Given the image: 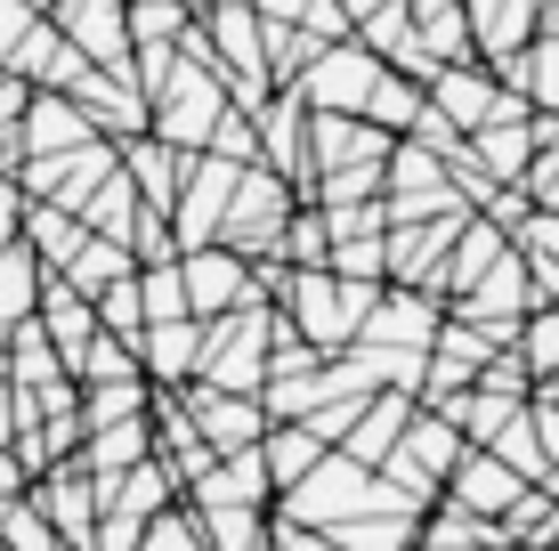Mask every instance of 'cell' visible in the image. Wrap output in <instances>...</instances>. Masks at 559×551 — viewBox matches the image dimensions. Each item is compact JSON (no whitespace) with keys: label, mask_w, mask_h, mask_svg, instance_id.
<instances>
[{"label":"cell","mask_w":559,"mask_h":551,"mask_svg":"<svg viewBox=\"0 0 559 551\" xmlns=\"http://www.w3.org/2000/svg\"><path fill=\"white\" fill-rule=\"evenodd\" d=\"M381 284H357V276H333V268H284V292H276V316L293 325L317 357H341L365 325Z\"/></svg>","instance_id":"1"},{"label":"cell","mask_w":559,"mask_h":551,"mask_svg":"<svg viewBox=\"0 0 559 551\" xmlns=\"http://www.w3.org/2000/svg\"><path fill=\"white\" fill-rule=\"evenodd\" d=\"M267 333H276V309H267V300H243V309H227V316H203L195 382L260 397V382H267Z\"/></svg>","instance_id":"2"},{"label":"cell","mask_w":559,"mask_h":551,"mask_svg":"<svg viewBox=\"0 0 559 551\" xmlns=\"http://www.w3.org/2000/svg\"><path fill=\"white\" fill-rule=\"evenodd\" d=\"M300 212V195H293V179H276L267 163H243L236 170V195H227V219H219V236L211 243H227V252H243V260H276V236H284V219Z\"/></svg>","instance_id":"3"},{"label":"cell","mask_w":559,"mask_h":551,"mask_svg":"<svg viewBox=\"0 0 559 551\" xmlns=\"http://www.w3.org/2000/svg\"><path fill=\"white\" fill-rule=\"evenodd\" d=\"M373 73H381V57L349 33V41H324V49L300 65L293 98H300L308 113H357V106H365V89H373Z\"/></svg>","instance_id":"4"},{"label":"cell","mask_w":559,"mask_h":551,"mask_svg":"<svg viewBox=\"0 0 559 551\" xmlns=\"http://www.w3.org/2000/svg\"><path fill=\"white\" fill-rule=\"evenodd\" d=\"M236 170H243V163L187 155V179H179V195H170V243H179V252H195V243L219 236L227 195H236Z\"/></svg>","instance_id":"5"},{"label":"cell","mask_w":559,"mask_h":551,"mask_svg":"<svg viewBox=\"0 0 559 551\" xmlns=\"http://www.w3.org/2000/svg\"><path fill=\"white\" fill-rule=\"evenodd\" d=\"M25 495L57 527V543H66V551H90V536H98V479H90L73 454H66V463H49V470H33Z\"/></svg>","instance_id":"6"},{"label":"cell","mask_w":559,"mask_h":551,"mask_svg":"<svg viewBox=\"0 0 559 551\" xmlns=\"http://www.w3.org/2000/svg\"><path fill=\"white\" fill-rule=\"evenodd\" d=\"M535 309V284H527V268H519V252H503L487 276L471 284V292H454L447 300V316H462V325H478V333H495L511 349V333H519V316Z\"/></svg>","instance_id":"7"},{"label":"cell","mask_w":559,"mask_h":551,"mask_svg":"<svg viewBox=\"0 0 559 551\" xmlns=\"http://www.w3.org/2000/svg\"><path fill=\"white\" fill-rule=\"evenodd\" d=\"M179 292H187V316H227L243 309L252 292V260L227 252V243H195V252H179Z\"/></svg>","instance_id":"8"},{"label":"cell","mask_w":559,"mask_h":551,"mask_svg":"<svg viewBox=\"0 0 559 551\" xmlns=\"http://www.w3.org/2000/svg\"><path fill=\"white\" fill-rule=\"evenodd\" d=\"M438 316H447L438 292H421V284H381L373 309H365V325H357V340L365 349H430Z\"/></svg>","instance_id":"9"},{"label":"cell","mask_w":559,"mask_h":551,"mask_svg":"<svg viewBox=\"0 0 559 551\" xmlns=\"http://www.w3.org/2000/svg\"><path fill=\"white\" fill-rule=\"evenodd\" d=\"M179 406H187V422L203 430V446H211V454H243V446H260V430H267L260 397H243V390L179 382Z\"/></svg>","instance_id":"10"},{"label":"cell","mask_w":559,"mask_h":551,"mask_svg":"<svg viewBox=\"0 0 559 551\" xmlns=\"http://www.w3.org/2000/svg\"><path fill=\"white\" fill-rule=\"evenodd\" d=\"M519 487H527V479H519L511 463H495L487 446H462V454H454V470L438 479V495H447L454 511H471V519H503Z\"/></svg>","instance_id":"11"},{"label":"cell","mask_w":559,"mask_h":551,"mask_svg":"<svg viewBox=\"0 0 559 551\" xmlns=\"http://www.w3.org/2000/svg\"><path fill=\"white\" fill-rule=\"evenodd\" d=\"M90 139H98V130H90L82 98H66V89H33L25 113H16V146H25V155H66V146H90Z\"/></svg>","instance_id":"12"},{"label":"cell","mask_w":559,"mask_h":551,"mask_svg":"<svg viewBox=\"0 0 559 551\" xmlns=\"http://www.w3.org/2000/svg\"><path fill=\"white\" fill-rule=\"evenodd\" d=\"M390 130H373L365 113H308V179L317 170H349V163H381Z\"/></svg>","instance_id":"13"},{"label":"cell","mask_w":559,"mask_h":551,"mask_svg":"<svg viewBox=\"0 0 559 551\" xmlns=\"http://www.w3.org/2000/svg\"><path fill=\"white\" fill-rule=\"evenodd\" d=\"M33 325H41V340L57 349V366L73 373V357L98 340V316H90V300L73 292L66 276H41V300H33Z\"/></svg>","instance_id":"14"},{"label":"cell","mask_w":559,"mask_h":551,"mask_svg":"<svg viewBox=\"0 0 559 551\" xmlns=\"http://www.w3.org/2000/svg\"><path fill=\"white\" fill-rule=\"evenodd\" d=\"M195 349H203V316H163V325L139 333V373L154 390L195 382Z\"/></svg>","instance_id":"15"},{"label":"cell","mask_w":559,"mask_h":551,"mask_svg":"<svg viewBox=\"0 0 559 551\" xmlns=\"http://www.w3.org/2000/svg\"><path fill=\"white\" fill-rule=\"evenodd\" d=\"M179 503V479H170L163 463H130V470H114V479H98V511H114V519H130V527H146L154 511H170Z\"/></svg>","instance_id":"16"},{"label":"cell","mask_w":559,"mask_h":551,"mask_svg":"<svg viewBox=\"0 0 559 551\" xmlns=\"http://www.w3.org/2000/svg\"><path fill=\"white\" fill-rule=\"evenodd\" d=\"M406 414H414V390H373V397H365V406H357V422L341 430V454L373 470L381 454L397 446V430H406Z\"/></svg>","instance_id":"17"},{"label":"cell","mask_w":559,"mask_h":551,"mask_svg":"<svg viewBox=\"0 0 559 551\" xmlns=\"http://www.w3.org/2000/svg\"><path fill=\"white\" fill-rule=\"evenodd\" d=\"M462 16H471L478 65H495V57L527 49V33H535V9H527V0H462Z\"/></svg>","instance_id":"18"},{"label":"cell","mask_w":559,"mask_h":551,"mask_svg":"<svg viewBox=\"0 0 559 551\" xmlns=\"http://www.w3.org/2000/svg\"><path fill=\"white\" fill-rule=\"evenodd\" d=\"M179 503H260L267 511V470H260V446L243 454H211V470L187 487Z\"/></svg>","instance_id":"19"},{"label":"cell","mask_w":559,"mask_h":551,"mask_svg":"<svg viewBox=\"0 0 559 551\" xmlns=\"http://www.w3.org/2000/svg\"><path fill=\"white\" fill-rule=\"evenodd\" d=\"M16 243H25L33 260H41L49 276H66V260L90 243V227L73 212H57V203H25V219H16Z\"/></svg>","instance_id":"20"},{"label":"cell","mask_w":559,"mask_h":551,"mask_svg":"<svg viewBox=\"0 0 559 551\" xmlns=\"http://www.w3.org/2000/svg\"><path fill=\"white\" fill-rule=\"evenodd\" d=\"M317 454H324V439H317V430H308V422H267V430H260V470H267V503H276L284 487H293L300 470L317 463Z\"/></svg>","instance_id":"21"},{"label":"cell","mask_w":559,"mask_h":551,"mask_svg":"<svg viewBox=\"0 0 559 551\" xmlns=\"http://www.w3.org/2000/svg\"><path fill=\"white\" fill-rule=\"evenodd\" d=\"M211 551H267V511L260 503H187Z\"/></svg>","instance_id":"22"},{"label":"cell","mask_w":559,"mask_h":551,"mask_svg":"<svg viewBox=\"0 0 559 551\" xmlns=\"http://www.w3.org/2000/svg\"><path fill=\"white\" fill-rule=\"evenodd\" d=\"M341 551H414L421 536V511H357V519H341V527H324Z\"/></svg>","instance_id":"23"},{"label":"cell","mask_w":559,"mask_h":551,"mask_svg":"<svg viewBox=\"0 0 559 551\" xmlns=\"http://www.w3.org/2000/svg\"><path fill=\"white\" fill-rule=\"evenodd\" d=\"M511 349H519V366H527V382H559V300H535V309L519 316Z\"/></svg>","instance_id":"24"},{"label":"cell","mask_w":559,"mask_h":551,"mask_svg":"<svg viewBox=\"0 0 559 551\" xmlns=\"http://www.w3.org/2000/svg\"><path fill=\"white\" fill-rule=\"evenodd\" d=\"M357 113H365L373 130H390V139H406V130H414V113H421V82H406V73H390V65H381Z\"/></svg>","instance_id":"25"},{"label":"cell","mask_w":559,"mask_h":551,"mask_svg":"<svg viewBox=\"0 0 559 551\" xmlns=\"http://www.w3.org/2000/svg\"><path fill=\"white\" fill-rule=\"evenodd\" d=\"M41 260L25 252V243H9V252H0V333H16L33 316V300H41Z\"/></svg>","instance_id":"26"},{"label":"cell","mask_w":559,"mask_h":551,"mask_svg":"<svg viewBox=\"0 0 559 551\" xmlns=\"http://www.w3.org/2000/svg\"><path fill=\"white\" fill-rule=\"evenodd\" d=\"M154 406V382H82V430H106V422H130V414Z\"/></svg>","instance_id":"27"},{"label":"cell","mask_w":559,"mask_h":551,"mask_svg":"<svg viewBox=\"0 0 559 551\" xmlns=\"http://www.w3.org/2000/svg\"><path fill=\"white\" fill-rule=\"evenodd\" d=\"M130 268H139V260H130V243H106V236H90L82 252L66 260V284H73V292L90 300V292H106L114 276H130Z\"/></svg>","instance_id":"28"},{"label":"cell","mask_w":559,"mask_h":551,"mask_svg":"<svg viewBox=\"0 0 559 551\" xmlns=\"http://www.w3.org/2000/svg\"><path fill=\"white\" fill-rule=\"evenodd\" d=\"M487 454H495V463H511L527 487H544V470H551V463H544V446H535V422H527V406H519L511 422L487 439Z\"/></svg>","instance_id":"29"},{"label":"cell","mask_w":559,"mask_h":551,"mask_svg":"<svg viewBox=\"0 0 559 551\" xmlns=\"http://www.w3.org/2000/svg\"><path fill=\"white\" fill-rule=\"evenodd\" d=\"M73 382H139V349L114 340V333H98L82 357H73Z\"/></svg>","instance_id":"30"},{"label":"cell","mask_w":559,"mask_h":551,"mask_svg":"<svg viewBox=\"0 0 559 551\" xmlns=\"http://www.w3.org/2000/svg\"><path fill=\"white\" fill-rule=\"evenodd\" d=\"M0 551H66V543H57V527L33 511V495H16L0 511Z\"/></svg>","instance_id":"31"},{"label":"cell","mask_w":559,"mask_h":551,"mask_svg":"<svg viewBox=\"0 0 559 551\" xmlns=\"http://www.w3.org/2000/svg\"><path fill=\"white\" fill-rule=\"evenodd\" d=\"M139 551H211V543H203L195 511H187V503H170V511H154V519L139 527Z\"/></svg>","instance_id":"32"},{"label":"cell","mask_w":559,"mask_h":551,"mask_svg":"<svg viewBox=\"0 0 559 551\" xmlns=\"http://www.w3.org/2000/svg\"><path fill=\"white\" fill-rule=\"evenodd\" d=\"M25 98H33V82H16V73H0V170H16V113H25Z\"/></svg>","instance_id":"33"},{"label":"cell","mask_w":559,"mask_h":551,"mask_svg":"<svg viewBox=\"0 0 559 551\" xmlns=\"http://www.w3.org/2000/svg\"><path fill=\"white\" fill-rule=\"evenodd\" d=\"M16 219H25V195H16V179L0 170V252L16 243Z\"/></svg>","instance_id":"34"},{"label":"cell","mask_w":559,"mask_h":551,"mask_svg":"<svg viewBox=\"0 0 559 551\" xmlns=\"http://www.w3.org/2000/svg\"><path fill=\"white\" fill-rule=\"evenodd\" d=\"M25 487H33V479H25V463H16V454L0 446V511H9L16 495H25Z\"/></svg>","instance_id":"35"},{"label":"cell","mask_w":559,"mask_h":551,"mask_svg":"<svg viewBox=\"0 0 559 551\" xmlns=\"http://www.w3.org/2000/svg\"><path fill=\"white\" fill-rule=\"evenodd\" d=\"M252 9L267 16V25H300V9H308V0H252Z\"/></svg>","instance_id":"36"},{"label":"cell","mask_w":559,"mask_h":551,"mask_svg":"<svg viewBox=\"0 0 559 551\" xmlns=\"http://www.w3.org/2000/svg\"><path fill=\"white\" fill-rule=\"evenodd\" d=\"M9 439H16V390L0 382V446H9Z\"/></svg>","instance_id":"37"},{"label":"cell","mask_w":559,"mask_h":551,"mask_svg":"<svg viewBox=\"0 0 559 551\" xmlns=\"http://www.w3.org/2000/svg\"><path fill=\"white\" fill-rule=\"evenodd\" d=\"M535 33H559V0H535ZM527 33V41H535Z\"/></svg>","instance_id":"38"},{"label":"cell","mask_w":559,"mask_h":551,"mask_svg":"<svg viewBox=\"0 0 559 551\" xmlns=\"http://www.w3.org/2000/svg\"><path fill=\"white\" fill-rule=\"evenodd\" d=\"M414 551H487V543H438V536H414Z\"/></svg>","instance_id":"39"},{"label":"cell","mask_w":559,"mask_h":551,"mask_svg":"<svg viewBox=\"0 0 559 551\" xmlns=\"http://www.w3.org/2000/svg\"><path fill=\"white\" fill-rule=\"evenodd\" d=\"M25 9H41V16H49V9H57V0H25Z\"/></svg>","instance_id":"40"},{"label":"cell","mask_w":559,"mask_h":551,"mask_svg":"<svg viewBox=\"0 0 559 551\" xmlns=\"http://www.w3.org/2000/svg\"><path fill=\"white\" fill-rule=\"evenodd\" d=\"M187 9H195V0H187Z\"/></svg>","instance_id":"41"},{"label":"cell","mask_w":559,"mask_h":551,"mask_svg":"<svg viewBox=\"0 0 559 551\" xmlns=\"http://www.w3.org/2000/svg\"><path fill=\"white\" fill-rule=\"evenodd\" d=\"M527 9H535V0H527Z\"/></svg>","instance_id":"42"}]
</instances>
